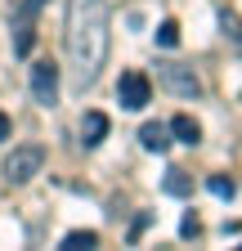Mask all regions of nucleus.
I'll list each match as a JSON object with an SVG mask.
<instances>
[{"instance_id":"obj_9","label":"nucleus","mask_w":242,"mask_h":251,"mask_svg":"<svg viewBox=\"0 0 242 251\" xmlns=\"http://www.w3.org/2000/svg\"><path fill=\"white\" fill-rule=\"evenodd\" d=\"M170 135L179 139V144H189V148H197L202 144V126L189 117V112H179V117H170Z\"/></svg>"},{"instance_id":"obj_6","label":"nucleus","mask_w":242,"mask_h":251,"mask_svg":"<svg viewBox=\"0 0 242 251\" xmlns=\"http://www.w3.org/2000/svg\"><path fill=\"white\" fill-rule=\"evenodd\" d=\"M32 99H36L41 108H54V103H58V68H54L49 58L32 63Z\"/></svg>"},{"instance_id":"obj_4","label":"nucleus","mask_w":242,"mask_h":251,"mask_svg":"<svg viewBox=\"0 0 242 251\" xmlns=\"http://www.w3.org/2000/svg\"><path fill=\"white\" fill-rule=\"evenodd\" d=\"M148 99H153V81H148L139 68L135 72H121V81H117V103L126 108V112H144Z\"/></svg>"},{"instance_id":"obj_16","label":"nucleus","mask_w":242,"mask_h":251,"mask_svg":"<svg viewBox=\"0 0 242 251\" xmlns=\"http://www.w3.org/2000/svg\"><path fill=\"white\" fill-rule=\"evenodd\" d=\"M148 225H153V211H144V215L135 220V225H130V242H139V233H144Z\"/></svg>"},{"instance_id":"obj_10","label":"nucleus","mask_w":242,"mask_h":251,"mask_svg":"<svg viewBox=\"0 0 242 251\" xmlns=\"http://www.w3.org/2000/svg\"><path fill=\"white\" fill-rule=\"evenodd\" d=\"M220 31H224V41H229V50L242 58V18L233 14V9H220Z\"/></svg>"},{"instance_id":"obj_5","label":"nucleus","mask_w":242,"mask_h":251,"mask_svg":"<svg viewBox=\"0 0 242 251\" xmlns=\"http://www.w3.org/2000/svg\"><path fill=\"white\" fill-rule=\"evenodd\" d=\"M41 5L45 0H23L18 5V18H14V54H32V45H36V14H41Z\"/></svg>"},{"instance_id":"obj_1","label":"nucleus","mask_w":242,"mask_h":251,"mask_svg":"<svg viewBox=\"0 0 242 251\" xmlns=\"http://www.w3.org/2000/svg\"><path fill=\"white\" fill-rule=\"evenodd\" d=\"M68 58L76 85H95L108 63V0H68Z\"/></svg>"},{"instance_id":"obj_11","label":"nucleus","mask_w":242,"mask_h":251,"mask_svg":"<svg viewBox=\"0 0 242 251\" xmlns=\"http://www.w3.org/2000/svg\"><path fill=\"white\" fill-rule=\"evenodd\" d=\"M90 247H99V233L95 229H72L63 238V251H90Z\"/></svg>"},{"instance_id":"obj_17","label":"nucleus","mask_w":242,"mask_h":251,"mask_svg":"<svg viewBox=\"0 0 242 251\" xmlns=\"http://www.w3.org/2000/svg\"><path fill=\"white\" fill-rule=\"evenodd\" d=\"M0 139H9V117L0 112Z\"/></svg>"},{"instance_id":"obj_8","label":"nucleus","mask_w":242,"mask_h":251,"mask_svg":"<svg viewBox=\"0 0 242 251\" xmlns=\"http://www.w3.org/2000/svg\"><path fill=\"white\" fill-rule=\"evenodd\" d=\"M139 144H144L148 152H166V148H170V126H162V121H144Z\"/></svg>"},{"instance_id":"obj_3","label":"nucleus","mask_w":242,"mask_h":251,"mask_svg":"<svg viewBox=\"0 0 242 251\" xmlns=\"http://www.w3.org/2000/svg\"><path fill=\"white\" fill-rule=\"evenodd\" d=\"M157 85L170 90L175 99H197V94H202V76L189 68V63H175V58L157 63Z\"/></svg>"},{"instance_id":"obj_12","label":"nucleus","mask_w":242,"mask_h":251,"mask_svg":"<svg viewBox=\"0 0 242 251\" xmlns=\"http://www.w3.org/2000/svg\"><path fill=\"white\" fill-rule=\"evenodd\" d=\"M166 193L170 198H189L193 193V175L189 171H166Z\"/></svg>"},{"instance_id":"obj_13","label":"nucleus","mask_w":242,"mask_h":251,"mask_svg":"<svg viewBox=\"0 0 242 251\" xmlns=\"http://www.w3.org/2000/svg\"><path fill=\"white\" fill-rule=\"evenodd\" d=\"M157 45H162V50H175V45H179V23H175V18H166V23L157 27Z\"/></svg>"},{"instance_id":"obj_15","label":"nucleus","mask_w":242,"mask_h":251,"mask_svg":"<svg viewBox=\"0 0 242 251\" xmlns=\"http://www.w3.org/2000/svg\"><path fill=\"white\" fill-rule=\"evenodd\" d=\"M179 233H184V238H197V233H202V220H197V211H189L184 220H179Z\"/></svg>"},{"instance_id":"obj_7","label":"nucleus","mask_w":242,"mask_h":251,"mask_svg":"<svg viewBox=\"0 0 242 251\" xmlns=\"http://www.w3.org/2000/svg\"><path fill=\"white\" fill-rule=\"evenodd\" d=\"M103 139H108V117L103 112H85L81 117V144L85 148H99Z\"/></svg>"},{"instance_id":"obj_14","label":"nucleus","mask_w":242,"mask_h":251,"mask_svg":"<svg viewBox=\"0 0 242 251\" xmlns=\"http://www.w3.org/2000/svg\"><path fill=\"white\" fill-rule=\"evenodd\" d=\"M206 188H211V193H216V198H233V193H238L233 175H211V179H206Z\"/></svg>"},{"instance_id":"obj_2","label":"nucleus","mask_w":242,"mask_h":251,"mask_svg":"<svg viewBox=\"0 0 242 251\" xmlns=\"http://www.w3.org/2000/svg\"><path fill=\"white\" fill-rule=\"evenodd\" d=\"M41 166H45V148L41 144H18L9 157H5V184H32L36 175H41Z\"/></svg>"}]
</instances>
